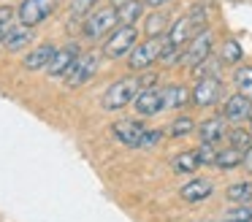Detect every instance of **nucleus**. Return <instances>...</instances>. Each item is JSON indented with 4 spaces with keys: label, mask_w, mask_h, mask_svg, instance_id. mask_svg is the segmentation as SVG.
Returning a JSON list of instances; mask_svg holds the SVG:
<instances>
[{
    "label": "nucleus",
    "mask_w": 252,
    "mask_h": 222,
    "mask_svg": "<svg viewBox=\"0 0 252 222\" xmlns=\"http://www.w3.org/2000/svg\"><path fill=\"white\" fill-rule=\"evenodd\" d=\"M138 90H141V76H122V79L109 84V90L100 97V106L106 111H120V108L130 106L133 97L138 95Z\"/></svg>",
    "instance_id": "1"
},
{
    "label": "nucleus",
    "mask_w": 252,
    "mask_h": 222,
    "mask_svg": "<svg viewBox=\"0 0 252 222\" xmlns=\"http://www.w3.org/2000/svg\"><path fill=\"white\" fill-rule=\"evenodd\" d=\"M117 25H120V19H117V5L93 8L82 22V35L87 38V41H100V38L109 35Z\"/></svg>",
    "instance_id": "2"
},
{
    "label": "nucleus",
    "mask_w": 252,
    "mask_h": 222,
    "mask_svg": "<svg viewBox=\"0 0 252 222\" xmlns=\"http://www.w3.org/2000/svg\"><path fill=\"white\" fill-rule=\"evenodd\" d=\"M138 43V30L136 25H117L111 30V35L103 43V54L111 60H122L133 52V46Z\"/></svg>",
    "instance_id": "3"
},
{
    "label": "nucleus",
    "mask_w": 252,
    "mask_h": 222,
    "mask_svg": "<svg viewBox=\"0 0 252 222\" xmlns=\"http://www.w3.org/2000/svg\"><path fill=\"white\" fill-rule=\"evenodd\" d=\"M165 46V35H147L144 43H136L133 52L127 54V68L130 70H147L160 60V52Z\"/></svg>",
    "instance_id": "4"
},
{
    "label": "nucleus",
    "mask_w": 252,
    "mask_h": 222,
    "mask_svg": "<svg viewBox=\"0 0 252 222\" xmlns=\"http://www.w3.org/2000/svg\"><path fill=\"white\" fill-rule=\"evenodd\" d=\"M98 68H100V54L98 52H82L71 63V68L65 70L63 79H65L68 87H82V84H87V81L98 73Z\"/></svg>",
    "instance_id": "5"
},
{
    "label": "nucleus",
    "mask_w": 252,
    "mask_h": 222,
    "mask_svg": "<svg viewBox=\"0 0 252 222\" xmlns=\"http://www.w3.org/2000/svg\"><path fill=\"white\" fill-rule=\"evenodd\" d=\"M60 0H22L17 8V19L22 25H30V27H38L41 22H46L52 14L57 11Z\"/></svg>",
    "instance_id": "6"
},
{
    "label": "nucleus",
    "mask_w": 252,
    "mask_h": 222,
    "mask_svg": "<svg viewBox=\"0 0 252 222\" xmlns=\"http://www.w3.org/2000/svg\"><path fill=\"white\" fill-rule=\"evenodd\" d=\"M220 95H222L220 76H201V79H195V87H192V103L195 106H201V108L214 106L220 100Z\"/></svg>",
    "instance_id": "7"
},
{
    "label": "nucleus",
    "mask_w": 252,
    "mask_h": 222,
    "mask_svg": "<svg viewBox=\"0 0 252 222\" xmlns=\"http://www.w3.org/2000/svg\"><path fill=\"white\" fill-rule=\"evenodd\" d=\"M212 46H214V35H212V30L203 27V30H198L195 38L187 43L185 54H182V63L192 68V65H198L201 60H206L209 54H212Z\"/></svg>",
    "instance_id": "8"
},
{
    "label": "nucleus",
    "mask_w": 252,
    "mask_h": 222,
    "mask_svg": "<svg viewBox=\"0 0 252 222\" xmlns=\"http://www.w3.org/2000/svg\"><path fill=\"white\" fill-rule=\"evenodd\" d=\"M130 106L136 108L138 117H155V114L163 111V90H158L155 84L152 87H141Z\"/></svg>",
    "instance_id": "9"
},
{
    "label": "nucleus",
    "mask_w": 252,
    "mask_h": 222,
    "mask_svg": "<svg viewBox=\"0 0 252 222\" xmlns=\"http://www.w3.org/2000/svg\"><path fill=\"white\" fill-rule=\"evenodd\" d=\"M144 130H147V125H141L138 119H117V122L111 125L114 141H120L122 146H130V149H138Z\"/></svg>",
    "instance_id": "10"
},
{
    "label": "nucleus",
    "mask_w": 252,
    "mask_h": 222,
    "mask_svg": "<svg viewBox=\"0 0 252 222\" xmlns=\"http://www.w3.org/2000/svg\"><path fill=\"white\" fill-rule=\"evenodd\" d=\"M82 54V49H79V43H65V46L57 49V54L52 57V63L46 65V73L52 76V79H63L65 76V70L71 68V63Z\"/></svg>",
    "instance_id": "11"
},
{
    "label": "nucleus",
    "mask_w": 252,
    "mask_h": 222,
    "mask_svg": "<svg viewBox=\"0 0 252 222\" xmlns=\"http://www.w3.org/2000/svg\"><path fill=\"white\" fill-rule=\"evenodd\" d=\"M222 117L228 122H244V119H250L252 117V97L241 95V92L230 95L222 106Z\"/></svg>",
    "instance_id": "12"
},
{
    "label": "nucleus",
    "mask_w": 252,
    "mask_h": 222,
    "mask_svg": "<svg viewBox=\"0 0 252 222\" xmlns=\"http://www.w3.org/2000/svg\"><path fill=\"white\" fill-rule=\"evenodd\" d=\"M35 41V32L30 25H22V22H17V25L11 27V30L6 32V38H3V46L8 49V52H22L25 46H30V43Z\"/></svg>",
    "instance_id": "13"
},
{
    "label": "nucleus",
    "mask_w": 252,
    "mask_h": 222,
    "mask_svg": "<svg viewBox=\"0 0 252 222\" xmlns=\"http://www.w3.org/2000/svg\"><path fill=\"white\" fill-rule=\"evenodd\" d=\"M57 54L55 43H38L33 52H28V57L22 60V65L28 70H46V65L52 63V57Z\"/></svg>",
    "instance_id": "14"
},
{
    "label": "nucleus",
    "mask_w": 252,
    "mask_h": 222,
    "mask_svg": "<svg viewBox=\"0 0 252 222\" xmlns=\"http://www.w3.org/2000/svg\"><path fill=\"white\" fill-rule=\"evenodd\" d=\"M192 100V92L182 84H168L163 90V111H179V108H187V103Z\"/></svg>",
    "instance_id": "15"
},
{
    "label": "nucleus",
    "mask_w": 252,
    "mask_h": 222,
    "mask_svg": "<svg viewBox=\"0 0 252 222\" xmlns=\"http://www.w3.org/2000/svg\"><path fill=\"white\" fill-rule=\"evenodd\" d=\"M225 122H228L225 117H209V119H203V122L195 127L198 130V138L206 141V144H217L220 138H225V135H228Z\"/></svg>",
    "instance_id": "16"
},
{
    "label": "nucleus",
    "mask_w": 252,
    "mask_h": 222,
    "mask_svg": "<svg viewBox=\"0 0 252 222\" xmlns=\"http://www.w3.org/2000/svg\"><path fill=\"white\" fill-rule=\"evenodd\" d=\"M212 192H214V184L209 182V179H190V182L179 190V195L187 200V203L206 200V198H212Z\"/></svg>",
    "instance_id": "17"
},
{
    "label": "nucleus",
    "mask_w": 252,
    "mask_h": 222,
    "mask_svg": "<svg viewBox=\"0 0 252 222\" xmlns=\"http://www.w3.org/2000/svg\"><path fill=\"white\" fill-rule=\"evenodd\" d=\"M192 22H190V16H179V19H174V25L168 27V32H165V43L168 46H176V49H182L187 43V38L192 35Z\"/></svg>",
    "instance_id": "18"
},
{
    "label": "nucleus",
    "mask_w": 252,
    "mask_h": 222,
    "mask_svg": "<svg viewBox=\"0 0 252 222\" xmlns=\"http://www.w3.org/2000/svg\"><path fill=\"white\" fill-rule=\"evenodd\" d=\"M144 0H127V3L117 5V19L120 25H136L138 19L144 16Z\"/></svg>",
    "instance_id": "19"
},
{
    "label": "nucleus",
    "mask_w": 252,
    "mask_h": 222,
    "mask_svg": "<svg viewBox=\"0 0 252 222\" xmlns=\"http://www.w3.org/2000/svg\"><path fill=\"white\" fill-rule=\"evenodd\" d=\"M241 162H244V152L236 149V146H225V149H220L217 157H214V168H220V171L239 168Z\"/></svg>",
    "instance_id": "20"
},
{
    "label": "nucleus",
    "mask_w": 252,
    "mask_h": 222,
    "mask_svg": "<svg viewBox=\"0 0 252 222\" xmlns=\"http://www.w3.org/2000/svg\"><path fill=\"white\" fill-rule=\"evenodd\" d=\"M171 168H174V173H195L201 168V160L195 152H182L171 160Z\"/></svg>",
    "instance_id": "21"
},
{
    "label": "nucleus",
    "mask_w": 252,
    "mask_h": 222,
    "mask_svg": "<svg viewBox=\"0 0 252 222\" xmlns=\"http://www.w3.org/2000/svg\"><path fill=\"white\" fill-rule=\"evenodd\" d=\"M225 198L230 203H252V182H236L225 190Z\"/></svg>",
    "instance_id": "22"
},
{
    "label": "nucleus",
    "mask_w": 252,
    "mask_h": 222,
    "mask_svg": "<svg viewBox=\"0 0 252 222\" xmlns=\"http://www.w3.org/2000/svg\"><path fill=\"white\" fill-rule=\"evenodd\" d=\"M165 27H168V16L163 14L160 8H155V14L147 16V25H144V32L147 35H165Z\"/></svg>",
    "instance_id": "23"
},
{
    "label": "nucleus",
    "mask_w": 252,
    "mask_h": 222,
    "mask_svg": "<svg viewBox=\"0 0 252 222\" xmlns=\"http://www.w3.org/2000/svg\"><path fill=\"white\" fill-rule=\"evenodd\" d=\"M220 68H222V57H212L209 54L206 60H201L198 65H192V76L195 79H201V76H220Z\"/></svg>",
    "instance_id": "24"
},
{
    "label": "nucleus",
    "mask_w": 252,
    "mask_h": 222,
    "mask_svg": "<svg viewBox=\"0 0 252 222\" xmlns=\"http://www.w3.org/2000/svg\"><path fill=\"white\" fill-rule=\"evenodd\" d=\"M192 130H195V119H192L190 114H182V117H176L174 122H171L168 135H174V138H185V135L192 133Z\"/></svg>",
    "instance_id": "25"
},
{
    "label": "nucleus",
    "mask_w": 252,
    "mask_h": 222,
    "mask_svg": "<svg viewBox=\"0 0 252 222\" xmlns=\"http://www.w3.org/2000/svg\"><path fill=\"white\" fill-rule=\"evenodd\" d=\"M228 144L236 146V149L247 152L252 146V130H244V127H233L228 133Z\"/></svg>",
    "instance_id": "26"
},
{
    "label": "nucleus",
    "mask_w": 252,
    "mask_h": 222,
    "mask_svg": "<svg viewBox=\"0 0 252 222\" xmlns=\"http://www.w3.org/2000/svg\"><path fill=\"white\" fill-rule=\"evenodd\" d=\"M233 81H236V90H239L241 95L252 97V65H244V68L236 70Z\"/></svg>",
    "instance_id": "27"
},
{
    "label": "nucleus",
    "mask_w": 252,
    "mask_h": 222,
    "mask_svg": "<svg viewBox=\"0 0 252 222\" xmlns=\"http://www.w3.org/2000/svg\"><path fill=\"white\" fill-rule=\"evenodd\" d=\"M228 222H252V206L250 203H236L233 209L225 214Z\"/></svg>",
    "instance_id": "28"
},
{
    "label": "nucleus",
    "mask_w": 252,
    "mask_h": 222,
    "mask_svg": "<svg viewBox=\"0 0 252 222\" xmlns=\"http://www.w3.org/2000/svg\"><path fill=\"white\" fill-rule=\"evenodd\" d=\"M217 146L214 144H206V141H201V146L195 149V155H198V160H201V168L203 165H214V157H217Z\"/></svg>",
    "instance_id": "29"
},
{
    "label": "nucleus",
    "mask_w": 252,
    "mask_h": 222,
    "mask_svg": "<svg viewBox=\"0 0 252 222\" xmlns=\"http://www.w3.org/2000/svg\"><path fill=\"white\" fill-rule=\"evenodd\" d=\"M239 60H241V46H239V41L228 38V41L222 43V63H239Z\"/></svg>",
    "instance_id": "30"
},
{
    "label": "nucleus",
    "mask_w": 252,
    "mask_h": 222,
    "mask_svg": "<svg viewBox=\"0 0 252 222\" xmlns=\"http://www.w3.org/2000/svg\"><path fill=\"white\" fill-rule=\"evenodd\" d=\"M17 22H19L17 19V11H14L11 5H0V30L8 32L14 25H17Z\"/></svg>",
    "instance_id": "31"
},
{
    "label": "nucleus",
    "mask_w": 252,
    "mask_h": 222,
    "mask_svg": "<svg viewBox=\"0 0 252 222\" xmlns=\"http://www.w3.org/2000/svg\"><path fill=\"white\" fill-rule=\"evenodd\" d=\"M160 141H163V130H144L141 135V144H138V149H152V146H158Z\"/></svg>",
    "instance_id": "32"
},
{
    "label": "nucleus",
    "mask_w": 252,
    "mask_h": 222,
    "mask_svg": "<svg viewBox=\"0 0 252 222\" xmlns=\"http://www.w3.org/2000/svg\"><path fill=\"white\" fill-rule=\"evenodd\" d=\"M187 16H190V22H192V30H203V27H206V5L203 3H198Z\"/></svg>",
    "instance_id": "33"
},
{
    "label": "nucleus",
    "mask_w": 252,
    "mask_h": 222,
    "mask_svg": "<svg viewBox=\"0 0 252 222\" xmlns=\"http://www.w3.org/2000/svg\"><path fill=\"white\" fill-rule=\"evenodd\" d=\"M98 0H71V16H87Z\"/></svg>",
    "instance_id": "34"
},
{
    "label": "nucleus",
    "mask_w": 252,
    "mask_h": 222,
    "mask_svg": "<svg viewBox=\"0 0 252 222\" xmlns=\"http://www.w3.org/2000/svg\"><path fill=\"white\" fill-rule=\"evenodd\" d=\"M241 165H244V168H247V171H250V173H252V146H250V149H247V152H244V162H241Z\"/></svg>",
    "instance_id": "35"
},
{
    "label": "nucleus",
    "mask_w": 252,
    "mask_h": 222,
    "mask_svg": "<svg viewBox=\"0 0 252 222\" xmlns=\"http://www.w3.org/2000/svg\"><path fill=\"white\" fill-rule=\"evenodd\" d=\"M144 3H147L149 8H163V5L168 3V0H144Z\"/></svg>",
    "instance_id": "36"
},
{
    "label": "nucleus",
    "mask_w": 252,
    "mask_h": 222,
    "mask_svg": "<svg viewBox=\"0 0 252 222\" xmlns=\"http://www.w3.org/2000/svg\"><path fill=\"white\" fill-rule=\"evenodd\" d=\"M122 3H127V0H111V5H122Z\"/></svg>",
    "instance_id": "37"
},
{
    "label": "nucleus",
    "mask_w": 252,
    "mask_h": 222,
    "mask_svg": "<svg viewBox=\"0 0 252 222\" xmlns=\"http://www.w3.org/2000/svg\"><path fill=\"white\" fill-rule=\"evenodd\" d=\"M3 38H6V32H3V30H0V46H3Z\"/></svg>",
    "instance_id": "38"
},
{
    "label": "nucleus",
    "mask_w": 252,
    "mask_h": 222,
    "mask_svg": "<svg viewBox=\"0 0 252 222\" xmlns=\"http://www.w3.org/2000/svg\"><path fill=\"white\" fill-rule=\"evenodd\" d=\"M250 119H252V117H250Z\"/></svg>",
    "instance_id": "39"
}]
</instances>
